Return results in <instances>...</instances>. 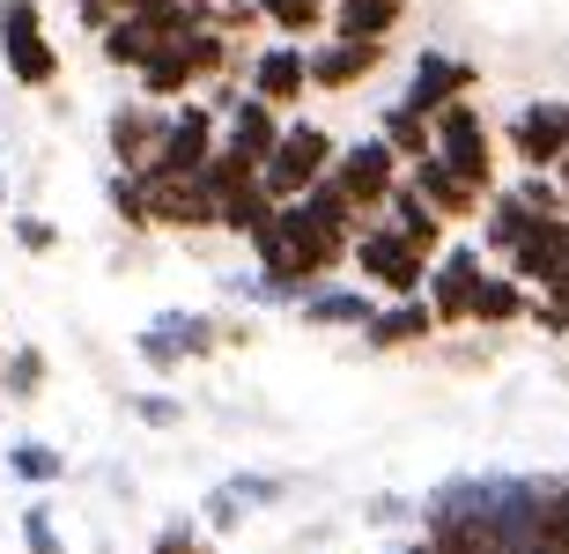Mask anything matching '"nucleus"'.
<instances>
[{
    "label": "nucleus",
    "mask_w": 569,
    "mask_h": 554,
    "mask_svg": "<svg viewBox=\"0 0 569 554\" xmlns=\"http://www.w3.org/2000/svg\"><path fill=\"white\" fill-rule=\"evenodd\" d=\"M208 185H214V208H222V230L244 236V244H252V236L281 214V200L267 192L259 163H244V155H230V149H222V155L208 163Z\"/></svg>",
    "instance_id": "6"
},
{
    "label": "nucleus",
    "mask_w": 569,
    "mask_h": 554,
    "mask_svg": "<svg viewBox=\"0 0 569 554\" xmlns=\"http://www.w3.org/2000/svg\"><path fill=\"white\" fill-rule=\"evenodd\" d=\"M104 200H111V214H119L127 230H156V222H148V185H141V171H119V163H111Z\"/></svg>",
    "instance_id": "31"
},
{
    "label": "nucleus",
    "mask_w": 569,
    "mask_h": 554,
    "mask_svg": "<svg viewBox=\"0 0 569 554\" xmlns=\"http://www.w3.org/2000/svg\"><path fill=\"white\" fill-rule=\"evenodd\" d=\"M8 236H16L22 252H52V244H60V230H52V222H44V214H8Z\"/></svg>",
    "instance_id": "37"
},
{
    "label": "nucleus",
    "mask_w": 569,
    "mask_h": 554,
    "mask_svg": "<svg viewBox=\"0 0 569 554\" xmlns=\"http://www.w3.org/2000/svg\"><path fill=\"white\" fill-rule=\"evenodd\" d=\"M67 8H74V22H82L89 38H104L111 22H119V0H67Z\"/></svg>",
    "instance_id": "41"
},
{
    "label": "nucleus",
    "mask_w": 569,
    "mask_h": 554,
    "mask_svg": "<svg viewBox=\"0 0 569 554\" xmlns=\"http://www.w3.org/2000/svg\"><path fill=\"white\" fill-rule=\"evenodd\" d=\"M437 155L459 178H473L481 192H503V185H496V127L481 119L473 97H459L451 111H437Z\"/></svg>",
    "instance_id": "7"
},
{
    "label": "nucleus",
    "mask_w": 569,
    "mask_h": 554,
    "mask_svg": "<svg viewBox=\"0 0 569 554\" xmlns=\"http://www.w3.org/2000/svg\"><path fill=\"white\" fill-rule=\"evenodd\" d=\"M0 208H8V178H0Z\"/></svg>",
    "instance_id": "46"
},
{
    "label": "nucleus",
    "mask_w": 569,
    "mask_h": 554,
    "mask_svg": "<svg viewBox=\"0 0 569 554\" xmlns=\"http://www.w3.org/2000/svg\"><path fill=\"white\" fill-rule=\"evenodd\" d=\"M0 384H8V400H38L44 392V347H16L8 370H0Z\"/></svg>",
    "instance_id": "33"
},
{
    "label": "nucleus",
    "mask_w": 569,
    "mask_h": 554,
    "mask_svg": "<svg viewBox=\"0 0 569 554\" xmlns=\"http://www.w3.org/2000/svg\"><path fill=\"white\" fill-rule=\"evenodd\" d=\"M163 133H170V104H156V97H127L104 119V141H111V163L119 171H148L163 155Z\"/></svg>",
    "instance_id": "14"
},
{
    "label": "nucleus",
    "mask_w": 569,
    "mask_h": 554,
    "mask_svg": "<svg viewBox=\"0 0 569 554\" xmlns=\"http://www.w3.org/2000/svg\"><path fill=\"white\" fill-rule=\"evenodd\" d=\"M8 473H16V481H30V488H52V481L67 473V459L52 444H38V436H22V444H8Z\"/></svg>",
    "instance_id": "30"
},
{
    "label": "nucleus",
    "mask_w": 569,
    "mask_h": 554,
    "mask_svg": "<svg viewBox=\"0 0 569 554\" xmlns=\"http://www.w3.org/2000/svg\"><path fill=\"white\" fill-rule=\"evenodd\" d=\"M296 319H303V325H356V333H362V325L378 319V296H370V289H340V281H318L311 296L296 303Z\"/></svg>",
    "instance_id": "23"
},
{
    "label": "nucleus",
    "mask_w": 569,
    "mask_h": 554,
    "mask_svg": "<svg viewBox=\"0 0 569 554\" xmlns=\"http://www.w3.org/2000/svg\"><path fill=\"white\" fill-rule=\"evenodd\" d=\"M473 89H481V67L459 60V52H443V44H422L415 67H407V97L400 104H415L422 119H437V111H451L459 97H473Z\"/></svg>",
    "instance_id": "12"
},
{
    "label": "nucleus",
    "mask_w": 569,
    "mask_h": 554,
    "mask_svg": "<svg viewBox=\"0 0 569 554\" xmlns=\"http://www.w3.org/2000/svg\"><path fill=\"white\" fill-rule=\"evenodd\" d=\"M214 22H222L230 38H244V30H259V22H267V8H259V0H214Z\"/></svg>",
    "instance_id": "38"
},
{
    "label": "nucleus",
    "mask_w": 569,
    "mask_h": 554,
    "mask_svg": "<svg viewBox=\"0 0 569 554\" xmlns=\"http://www.w3.org/2000/svg\"><path fill=\"white\" fill-rule=\"evenodd\" d=\"M178 38V30H163V22L148 16V8H133V16H119L104 30V38H97V52H104L111 67H127V74H141L148 60H156V52H163V44Z\"/></svg>",
    "instance_id": "21"
},
{
    "label": "nucleus",
    "mask_w": 569,
    "mask_h": 554,
    "mask_svg": "<svg viewBox=\"0 0 569 554\" xmlns=\"http://www.w3.org/2000/svg\"><path fill=\"white\" fill-rule=\"evenodd\" d=\"M133 355H141V363L156 370V377H170V370H186V347L170 341V333H163V325H156V319H148L141 333H133Z\"/></svg>",
    "instance_id": "32"
},
{
    "label": "nucleus",
    "mask_w": 569,
    "mask_h": 554,
    "mask_svg": "<svg viewBox=\"0 0 569 554\" xmlns=\"http://www.w3.org/2000/svg\"><path fill=\"white\" fill-rule=\"evenodd\" d=\"M0 370H8V355H0Z\"/></svg>",
    "instance_id": "47"
},
{
    "label": "nucleus",
    "mask_w": 569,
    "mask_h": 554,
    "mask_svg": "<svg viewBox=\"0 0 569 554\" xmlns=\"http://www.w3.org/2000/svg\"><path fill=\"white\" fill-rule=\"evenodd\" d=\"M532 554H569V547H532Z\"/></svg>",
    "instance_id": "45"
},
{
    "label": "nucleus",
    "mask_w": 569,
    "mask_h": 554,
    "mask_svg": "<svg viewBox=\"0 0 569 554\" xmlns=\"http://www.w3.org/2000/svg\"><path fill=\"white\" fill-rule=\"evenodd\" d=\"M259 8H267V30H281L296 44H311L333 22V0H259Z\"/></svg>",
    "instance_id": "28"
},
{
    "label": "nucleus",
    "mask_w": 569,
    "mask_h": 554,
    "mask_svg": "<svg viewBox=\"0 0 569 554\" xmlns=\"http://www.w3.org/2000/svg\"><path fill=\"white\" fill-rule=\"evenodd\" d=\"M244 488L237 481H222V488H208V503H200V517H208V533H230V525H244Z\"/></svg>",
    "instance_id": "34"
},
{
    "label": "nucleus",
    "mask_w": 569,
    "mask_h": 554,
    "mask_svg": "<svg viewBox=\"0 0 569 554\" xmlns=\"http://www.w3.org/2000/svg\"><path fill=\"white\" fill-rule=\"evenodd\" d=\"M348 259H356V230L326 222L311 200H281V214L252 236V266L274 281V296L289 303V311L311 296L326 274H340Z\"/></svg>",
    "instance_id": "1"
},
{
    "label": "nucleus",
    "mask_w": 569,
    "mask_h": 554,
    "mask_svg": "<svg viewBox=\"0 0 569 554\" xmlns=\"http://www.w3.org/2000/svg\"><path fill=\"white\" fill-rule=\"evenodd\" d=\"M333 178L362 200V214H370V222H378V214L392 208V192L407 185V178H400V149H392L385 133H362V141H348V149H340V163H333Z\"/></svg>",
    "instance_id": "10"
},
{
    "label": "nucleus",
    "mask_w": 569,
    "mask_h": 554,
    "mask_svg": "<svg viewBox=\"0 0 569 554\" xmlns=\"http://www.w3.org/2000/svg\"><path fill=\"white\" fill-rule=\"evenodd\" d=\"M503 149L518 155V171H555L569 155V97H526L503 127Z\"/></svg>",
    "instance_id": "8"
},
{
    "label": "nucleus",
    "mask_w": 569,
    "mask_h": 554,
    "mask_svg": "<svg viewBox=\"0 0 569 554\" xmlns=\"http://www.w3.org/2000/svg\"><path fill=\"white\" fill-rule=\"evenodd\" d=\"M22 547L30 554H67L60 525H52V503H30V511H22Z\"/></svg>",
    "instance_id": "35"
},
{
    "label": "nucleus",
    "mask_w": 569,
    "mask_h": 554,
    "mask_svg": "<svg viewBox=\"0 0 569 554\" xmlns=\"http://www.w3.org/2000/svg\"><path fill=\"white\" fill-rule=\"evenodd\" d=\"M311 52V89H326V97H348L356 82H370L385 67V52H392V38H311L303 44Z\"/></svg>",
    "instance_id": "13"
},
{
    "label": "nucleus",
    "mask_w": 569,
    "mask_h": 554,
    "mask_svg": "<svg viewBox=\"0 0 569 554\" xmlns=\"http://www.w3.org/2000/svg\"><path fill=\"white\" fill-rule=\"evenodd\" d=\"M303 89H311V52L296 38L267 44V52H252V97H267V104H303Z\"/></svg>",
    "instance_id": "18"
},
{
    "label": "nucleus",
    "mask_w": 569,
    "mask_h": 554,
    "mask_svg": "<svg viewBox=\"0 0 569 554\" xmlns=\"http://www.w3.org/2000/svg\"><path fill=\"white\" fill-rule=\"evenodd\" d=\"M437 303L429 296H400V303H378V319L362 325V341L378 347V355H400V347H422L429 333H437Z\"/></svg>",
    "instance_id": "19"
},
{
    "label": "nucleus",
    "mask_w": 569,
    "mask_h": 554,
    "mask_svg": "<svg viewBox=\"0 0 569 554\" xmlns=\"http://www.w3.org/2000/svg\"><path fill=\"white\" fill-rule=\"evenodd\" d=\"M348 266L362 274V289H378L385 303H400V296H422V289H429V266H437V259L378 214V222L356 236V259H348Z\"/></svg>",
    "instance_id": "3"
},
{
    "label": "nucleus",
    "mask_w": 569,
    "mask_h": 554,
    "mask_svg": "<svg viewBox=\"0 0 569 554\" xmlns=\"http://www.w3.org/2000/svg\"><path fill=\"white\" fill-rule=\"evenodd\" d=\"M532 319V289L518 274H496V266H488L481 274V289H473V325H481V333H503V325H526Z\"/></svg>",
    "instance_id": "22"
},
{
    "label": "nucleus",
    "mask_w": 569,
    "mask_h": 554,
    "mask_svg": "<svg viewBox=\"0 0 569 554\" xmlns=\"http://www.w3.org/2000/svg\"><path fill=\"white\" fill-rule=\"evenodd\" d=\"M422 540L437 554H518L488 517H473V511H422Z\"/></svg>",
    "instance_id": "20"
},
{
    "label": "nucleus",
    "mask_w": 569,
    "mask_h": 554,
    "mask_svg": "<svg viewBox=\"0 0 569 554\" xmlns=\"http://www.w3.org/2000/svg\"><path fill=\"white\" fill-rule=\"evenodd\" d=\"M481 274H488V252H481V244H451V252H437L422 296L437 303L443 325H473V289H481Z\"/></svg>",
    "instance_id": "15"
},
{
    "label": "nucleus",
    "mask_w": 569,
    "mask_h": 554,
    "mask_svg": "<svg viewBox=\"0 0 569 554\" xmlns=\"http://www.w3.org/2000/svg\"><path fill=\"white\" fill-rule=\"evenodd\" d=\"M333 163H340V141H333V133L311 127V119H289L281 149L259 163V178H267V192H274V200H303L318 178H333Z\"/></svg>",
    "instance_id": "5"
},
{
    "label": "nucleus",
    "mask_w": 569,
    "mask_h": 554,
    "mask_svg": "<svg viewBox=\"0 0 569 554\" xmlns=\"http://www.w3.org/2000/svg\"><path fill=\"white\" fill-rule=\"evenodd\" d=\"M148 554H208V533H200L192 517H170L163 533L148 540Z\"/></svg>",
    "instance_id": "36"
},
{
    "label": "nucleus",
    "mask_w": 569,
    "mask_h": 554,
    "mask_svg": "<svg viewBox=\"0 0 569 554\" xmlns=\"http://www.w3.org/2000/svg\"><path fill=\"white\" fill-rule=\"evenodd\" d=\"M214 155H222V111L208 97H186V104H170V133H163V155L148 163V171H208Z\"/></svg>",
    "instance_id": "11"
},
{
    "label": "nucleus",
    "mask_w": 569,
    "mask_h": 554,
    "mask_svg": "<svg viewBox=\"0 0 569 554\" xmlns=\"http://www.w3.org/2000/svg\"><path fill=\"white\" fill-rule=\"evenodd\" d=\"M400 554H437V547H429V540H415V547H400Z\"/></svg>",
    "instance_id": "44"
},
{
    "label": "nucleus",
    "mask_w": 569,
    "mask_h": 554,
    "mask_svg": "<svg viewBox=\"0 0 569 554\" xmlns=\"http://www.w3.org/2000/svg\"><path fill=\"white\" fill-rule=\"evenodd\" d=\"M385 222H392L400 236H415V244H422L429 259L443 252V230H451V222H443V214L429 208V200H422L415 185H400V192H392V208H385Z\"/></svg>",
    "instance_id": "26"
},
{
    "label": "nucleus",
    "mask_w": 569,
    "mask_h": 554,
    "mask_svg": "<svg viewBox=\"0 0 569 554\" xmlns=\"http://www.w3.org/2000/svg\"><path fill=\"white\" fill-rule=\"evenodd\" d=\"M0 60L16 89H52L60 82V44L44 38L38 0H0Z\"/></svg>",
    "instance_id": "4"
},
{
    "label": "nucleus",
    "mask_w": 569,
    "mask_h": 554,
    "mask_svg": "<svg viewBox=\"0 0 569 554\" xmlns=\"http://www.w3.org/2000/svg\"><path fill=\"white\" fill-rule=\"evenodd\" d=\"M133 8H156V0H119V16H133Z\"/></svg>",
    "instance_id": "42"
},
{
    "label": "nucleus",
    "mask_w": 569,
    "mask_h": 554,
    "mask_svg": "<svg viewBox=\"0 0 569 554\" xmlns=\"http://www.w3.org/2000/svg\"><path fill=\"white\" fill-rule=\"evenodd\" d=\"M133 414H141L148 429H178V422H186V406L163 400V392H133Z\"/></svg>",
    "instance_id": "39"
},
{
    "label": "nucleus",
    "mask_w": 569,
    "mask_h": 554,
    "mask_svg": "<svg viewBox=\"0 0 569 554\" xmlns=\"http://www.w3.org/2000/svg\"><path fill=\"white\" fill-rule=\"evenodd\" d=\"M555 178H562V192H569V155H562V163H555Z\"/></svg>",
    "instance_id": "43"
},
{
    "label": "nucleus",
    "mask_w": 569,
    "mask_h": 554,
    "mask_svg": "<svg viewBox=\"0 0 569 554\" xmlns=\"http://www.w3.org/2000/svg\"><path fill=\"white\" fill-rule=\"evenodd\" d=\"M415 0H333V30L340 38H392L407 22Z\"/></svg>",
    "instance_id": "25"
},
{
    "label": "nucleus",
    "mask_w": 569,
    "mask_h": 554,
    "mask_svg": "<svg viewBox=\"0 0 569 554\" xmlns=\"http://www.w3.org/2000/svg\"><path fill=\"white\" fill-rule=\"evenodd\" d=\"M170 333V341L186 347V363H200V355H214V347L230 341V333H222V325L208 319V311H163V319H156Z\"/></svg>",
    "instance_id": "29"
},
{
    "label": "nucleus",
    "mask_w": 569,
    "mask_h": 554,
    "mask_svg": "<svg viewBox=\"0 0 569 554\" xmlns=\"http://www.w3.org/2000/svg\"><path fill=\"white\" fill-rule=\"evenodd\" d=\"M148 185V222L156 230H222V208H214L208 171H141Z\"/></svg>",
    "instance_id": "9"
},
{
    "label": "nucleus",
    "mask_w": 569,
    "mask_h": 554,
    "mask_svg": "<svg viewBox=\"0 0 569 554\" xmlns=\"http://www.w3.org/2000/svg\"><path fill=\"white\" fill-rule=\"evenodd\" d=\"M281 133H289V119H281V104H267V97H237L230 111H222V149L244 155V163H267V155L281 149Z\"/></svg>",
    "instance_id": "16"
},
{
    "label": "nucleus",
    "mask_w": 569,
    "mask_h": 554,
    "mask_svg": "<svg viewBox=\"0 0 569 554\" xmlns=\"http://www.w3.org/2000/svg\"><path fill=\"white\" fill-rule=\"evenodd\" d=\"M378 133L400 149V163H422V155L437 149V119H422L415 104H385L378 111Z\"/></svg>",
    "instance_id": "27"
},
{
    "label": "nucleus",
    "mask_w": 569,
    "mask_h": 554,
    "mask_svg": "<svg viewBox=\"0 0 569 554\" xmlns=\"http://www.w3.org/2000/svg\"><path fill=\"white\" fill-rule=\"evenodd\" d=\"M532 222H540V214H526V200L503 185V192L481 208V252H488V259H510V252H518V236H526Z\"/></svg>",
    "instance_id": "24"
},
{
    "label": "nucleus",
    "mask_w": 569,
    "mask_h": 554,
    "mask_svg": "<svg viewBox=\"0 0 569 554\" xmlns=\"http://www.w3.org/2000/svg\"><path fill=\"white\" fill-rule=\"evenodd\" d=\"M230 74H237V38L222 22H208V30L170 38L133 82H141V97H156V104H186L192 89H214V82H230Z\"/></svg>",
    "instance_id": "2"
},
{
    "label": "nucleus",
    "mask_w": 569,
    "mask_h": 554,
    "mask_svg": "<svg viewBox=\"0 0 569 554\" xmlns=\"http://www.w3.org/2000/svg\"><path fill=\"white\" fill-rule=\"evenodd\" d=\"M407 185L422 192V200L443 214V222H473V214H481L488 200H496V192H481L473 178H459V171H451V163H443L437 149H429L422 163H407Z\"/></svg>",
    "instance_id": "17"
},
{
    "label": "nucleus",
    "mask_w": 569,
    "mask_h": 554,
    "mask_svg": "<svg viewBox=\"0 0 569 554\" xmlns=\"http://www.w3.org/2000/svg\"><path fill=\"white\" fill-rule=\"evenodd\" d=\"M526 325H540V333L569 341V303H562V296H532V319H526Z\"/></svg>",
    "instance_id": "40"
}]
</instances>
